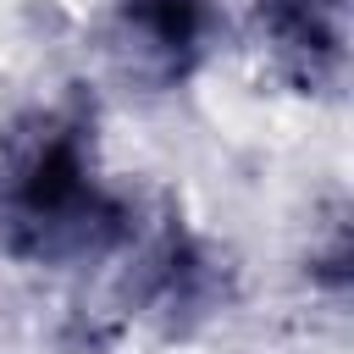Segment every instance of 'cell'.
<instances>
[{
    "mask_svg": "<svg viewBox=\"0 0 354 354\" xmlns=\"http://www.w3.org/2000/svg\"><path fill=\"white\" fill-rule=\"evenodd\" d=\"M254 44L293 94H337L348 72V0H254Z\"/></svg>",
    "mask_w": 354,
    "mask_h": 354,
    "instance_id": "3",
    "label": "cell"
},
{
    "mask_svg": "<svg viewBox=\"0 0 354 354\" xmlns=\"http://www.w3.org/2000/svg\"><path fill=\"white\" fill-rule=\"evenodd\" d=\"M221 39L216 0H111L105 50L116 72L149 94L183 88Z\"/></svg>",
    "mask_w": 354,
    "mask_h": 354,
    "instance_id": "2",
    "label": "cell"
},
{
    "mask_svg": "<svg viewBox=\"0 0 354 354\" xmlns=\"http://www.w3.org/2000/svg\"><path fill=\"white\" fill-rule=\"evenodd\" d=\"M133 299H138V315H155L166 326H188L199 315L216 310L221 299V266L216 254L188 238V232H160L144 254H138V271H133Z\"/></svg>",
    "mask_w": 354,
    "mask_h": 354,
    "instance_id": "4",
    "label": "cell"
},
{
    "mask_svg": "<svg viewBox=\"0 0 354 354\" xmlns=\"http://www.w3.org/2000/svg\"><path fill=\"white\" fill-rule=\"evenodd\" d=\"M138 210L100 171L83 100L33 105L0 133V249L22 266H88L133 249Z\"/></svg>",
    "mask_w": 354,
    "mask_h": 354,
    "instance_id": "1",
    "label": "cell"
}]
</instances>
